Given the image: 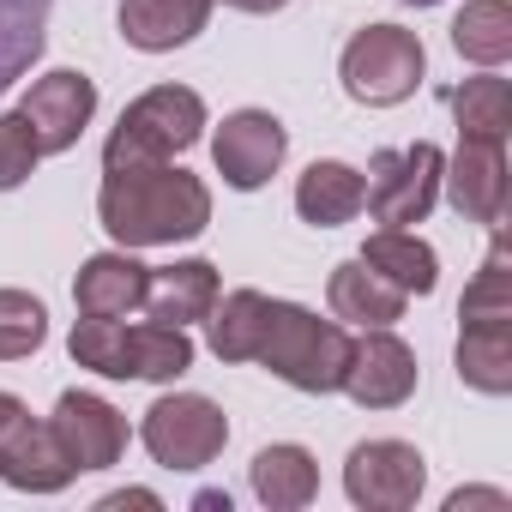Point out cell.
<instances>
[{
    "instance_id": "25",
    "label": "cell",
    "mask_w": 512,
    "mask_h": 512,
    "mask_svg": "<svg viewBox=\"0 0 512 512\" xmlns=\"http://www.w3.org/2000/svg\"><path fill=\"white\" fill-rule=\"evenodd\" d=\"M452 115H458V139H494L506 145L512 133V85L506 79H464L452 91Z\"/></svg>"
},
{
    "instance_id": "20",
    "label": "cell",
    "mask_w": 512,
    "mask_h": 512,
    "mask_svg": "<svg viewBox=\"0 0 512 512\" xmlns=\"http://www.w3.org/2000/svg\"><path fill=\"white\" fill-rule=\"evenodd\" d=\"M362 266H374L386 284H398L404 296H428L434 284H440V260H434V247L422 241V235H410V229H380V235H368V247L356 253Z\"/></svg>"
},
{
    "instance_id": "8",
    "label": "cell",
    "mask_w": 512,
    "mask_h": 512,
    "mask_svg": "<svg viewBox=\"0 0 512 512\" xmlns=\"http://www.w3.org/2000/svg\"><path fill=\"white\" fill-rule=\"evenodd\" d=\"M79 470L67 464L49 422H37L13 392H0V482L25 494H61Z\"/></svg>"
},
{
    "instance_id": "13",
    "label": "cell",
    "mask_w": 512,
    "mask_h": 512,
    "mask_svg": "<svg viewBox=\"0 0 512 512\" xmlns=\"http://www.w3.org/2000/svg\"><path fill=\"white\" fill-rule=\"evenodd\" d=\"M49 428H55V440H61L73 470H109L127 452V416L109 398H97V392H61Z\"/></svg>"
},
{
    "instance_id": "22",
    "label": "cell",
    "mask_w": 512,
    "mask_h": 512,
    "mask_svg": "<svg viewBox=\"0 0 512 512\" xmlns=\"http://www.w3.org/2000/svg\"><path fill=\"white\" fill-rule=\"evenodd\" d=\"M296 211L308 217V223H320V229H338V223H350L356 211H362V175L350 169V163H308L302 169V181H296Z\"/></svg>"
},
{
    "instance_id": "30",
    "label": "cell",
    "mask_w": 512,
    "mask_h": 512,
    "mask_svg": "<svg viewBox=\"0 0 512 512\" xmlns=\"http://www.w3.org/2000/svg\"><path fill=\"white\" fill-rule=\"evenodd\" d=\"M121 506H157V494H145V488H121V494L103 500V512H121Z\"/></svg>"
},
{
    "instance_id": "31",
    "label": "cell",
    "mask_w": 512,
    "mask_h": 512,
    "mask_svg": "<svg viewBox=\"0 0 512 512\" xmlns=\"http://www.w3.org/2000/svg\"><path fill=\"white\" fill-rule=\"evenodd\" d=\"M223 7H235V13H278V7H290V0H223Z\"/></svg>"
},
{
    "instance_id": "5",
    "label": "cell",
    "mask_w": 512,
    "mask_h": 512,
    "mask_svg": "<svg viewBox=\"0 0 512 512\" xmlns=\"http://www.w3.org/2000/svg\"><path fill=\"white\" fill-rule=\"evenodd\" d=\"M422 67H428V55H422L416 31H404V25H368L344 49V91L356 103H368V109H392V103H404L422 85Z\"/></svg>"
},
{
    "instance_id": "27",
    "label": "cell",
    "mask_w": 512,
    "mask_h": 512,
    "mask_svg": "<svg viewBox=\"0 0 512 512\" xmlns=\"http://www.w3.org/2000/svg\"><path fill=\"white\" fill-rule=\"evenodd\" d=\"M488 314H512V272H506V235H500V223H494V247H488L482 272L470 278V290L458 302V320H488Z\"/></svg>"
},
{
    "instance_id": "21",
    "label": "cell",
    "mask_w": 512,
    "mask_h": 512,
    "mask_svg": "<svg viewBox=\"0 0 512 512\" xmlns=\"http://www.w3.org/2000/svg\"><path fill=\"white\" fill-rule=\"evenodd\" d=\"M253 494H260L272 512H296L320 494V464L308 446H266L253 458Z\"/></svg>"
},
{
    "instance_id": "12",
    "label": "cell",
    "mask_w": 512,
    "mask_h": 512,
    "mask_svg": "<svg viewBox=\"0 0 512 512\" xmlns=\"http://www.w3.org/2000/svg\"><path fill=\"white\" fill-rule=\"evenodd\" d=\"M19 115L31 121V133H37L43 157L73 151V145H79V133H85V127H91V115H97V85H91L85 73H73V67H55V73H43V79L25 91Z\"/></svg>"
},
{
    "instance_id": "29",
    "label": "cell",
    "mask_w": 512,
    "mask_h": 512,
    "mask_svg": "<svg viewBox=\"0 0 512 512\" xmlns=\"http://www.w3.org/2000/svg\"><path fill=\"white\" fill-rule=\"evenodd\" d=\"M464 506H506V494H500V488H458V494L446 500V512H464Z\"/></svg>"
},
{
    "instance_id": "23",
    "label": "cell",
    "mask_w": 512,
    "mask_h": 512,
    "mask_svg": "<svg viewBox=\"0 0 512 512\" xmlns=\"http://www.w3.org/2000/svg\"><path fill=\"white\" fill-rule=\"evenodd\" d=\"M49 7L55 0H0V91H13L31 73V61L43 55Z\"/></svg>"
},
{
    "instance_id": "17",
    "label": "cell",
    "mask_w": 512,
    "mask_h": 512,
    "mask_svg": "<svg viewBox=\"0 0 512 512\" xmlns=\"http://www.w3.org/2000/svg\"><path fill=\"white\" fill-rule=\"evenodd\" d=\"M217 308V266L211 260H181V266H163L151 272L145 284V314L157 326H193Z\"/></svg>"
},
{
    "instance_id": "16",
    "label": "cell",
    "mask_w": 512,
    "mask_h": 512,
    "mask_svg": "<svg viewBox=\"0 0 512 512\" xmlns=\"http://www.w3.org/2000/svg\"><path fill=\"white\" fill-rule=\"evenodd\" d=\"M217 0H121V37L145 55H169L205 31Z\"/></svg>"
},
{
    "instance_id": "1",
    "label": "cell",
    "mask_w": 512,
    "mask_h": 512,
    "mask_svg": "<svg viewBox=\"0 0 512 512\" xmlns=\"http://www.w3.org/2000/svg\"><path fill=\"white\" fill-rule=\"evenodd\" d=\"M97 217L121 247H169L193 241L211 223V187L175 163H145V169H103Z\"/></svg>"
},
{
    "instance_id": "18",
    "label": "cell",
    "mask_w": 512,
    "mask_h": 512,
    "mask_svg": "<svg viewBox=\"0 0 512 512\" xmlns=\"http://www.w3.org/2000/svg\"><path fill=\"white\" fill-rule=\"evenodd\" d=\"M458 380L488 392V398L512 392V314L464 320V332H458Z\"/></svg>"
},
{
    "instance_id": "15",
    "label": "cell",
    "mask_w": 512,
    "mask_h": 512,
    "mask_svg": "<svg viewBox=\"0 0 512 512\" xmlns=\"http://www.w3.org/2000/svg\"><path fill=\"white\" fill-rule=\"evenodd\" d=\"M145 284H151V266H139L133 253H97V260L79 266L73 302L85 320H127L133 308H145Z\"/></svg>"
},
{
    "instance_id": "11",
    "label": "cell",
    "mask_w": 512,
    "mask_h": 512,
    "mask_svg": "<svg viewBox=\"0 0 512 512\" xmlns=\"http://www.w3.org/2000/svg\"><path fill=\"white\" fill-rule=\"evenodd\" d=\"M338 392H350L362 410H398L416 392V350L386 326H362V338H350V368Z\"/></svg>"
},
{
    "instance_id": "19",
    "label": "cell",
    "mask_w": 512,
    "mask_h": 512,
    "mask_svg": "<svg viewBox=\"0 0 512 512\" xmlns=\"http://www.w3.org/2000/svg\"><path fill=\"white\" fill-rule=\"evenodd\" d=\"M326 302H332V314L338 320H350V326H392V320H404V290L398 284H386L374 266H362V260H344L338 272H332V284H326Z\"/></svg>"
},
{
    "instance_id": "2",
    "label": "cell",
    "mask_w": 512,
    "mask_h": 512,
    "mask_svg": "<svg viewBox=\"0 0 512 512\" xmlns=\"http://www.w3.org/2000/svg\"><path fill=\"white\" fill-rule=\"evenodd\" d=\"M247 362L272 368L296 392H338L350 368V332L338 320H320L296 302L260 296V320H253V350Z\"/></svg>"
},
{
    "instance_id": "4",
    "label": "cell",
    "mask_w": 512,
    "mask_h": 512,
    "mask_svg": "<svg viewBox=\"0 0 512 512\" xmlns=\"http://www.w3.org/2000/svg\"><path fill=\"white\" fill-rule=\"evenodd\" d=\"M205 133V103L187 85H157L139 103L121 109L109 145H103V169H145V163H169L175 151H187Z\"/></svg>"
},
{
    "instance_id": "14",
    "label": "cell",
    "mask_w": 512,
    "mask_h": 512,
    "mask_svg": "<svg viewBox=\"0 0 512 512\" xmlns=\"http://www.w3.org/2000/svg\"><path fill=\"white\" fill-rule=\"evenodd\" d=\"M440 181L452 187V205L464 223H500L506 217V145L494 139H458L452 169H440Z\"/></svg>"
},
{
    "instance_id": "3",
    "label": "cell",
    "mask_w": 512,
    "mask_h": 512,
    "mask_svg": "<svg viewBox=\"0 0 512 512\" xmlns=\"http://www.w3.org/2000/svg\"><path fill=\"white\" fill-rule=\"evenodd\" d=\"M73 362L103 374V380H181L193 368V338L187 326H121V320H85L67 338Z\"/></svg>"
},
{
    "instance_id": "26",
    "label": "cell",
    "mask_w": 512,
    "mask_h": 512,
    "mask_svg": "<svg viewBox=\"0 0 512 512\" xmlns=\"http://www.w3.org/2000/svg\"><path fill=\"white\" fill-rule=\"evenodd\" d=\"M43 338H49V308L25 290H0V362L43 350Z\"/></svg>"
},
{
    "instance_id": "32",
    "label": "cell",
    "mask_w": 512,
    "mask_h": 512,
    "mask_svg": "<svg viewBox=\"0 0 512 512\" xmlns=\"http://www.w3.org/2000/svg\"><path fill=\"white\" fill-rule=\"evenodd\" d=\"M410 7H434V0H410Z\"/></svg>"
},
{
    "instance_id": "10",
    "label": "cell",
    "mask_w": 512,
    "mask_h": 512,
    "mask_svg": "<svg viewBox=\"0 0 512 512\" xmlns=\"http://www.w3.org/2000/svg\"><path fill=\"white\" fill-rule=\"evenodd\" d=\"M284 151H290V133H284V121L266 115V109H235V115H223V127H217V139H211L217 175H223L235 193L266 187V181L278 175Z\"/></svg>"
},
{
    "instance_id": "28",
    "label": "cell",
    "mask_w": 512,
    "mask_h": 512,
    "mask_svg": "<svg viewBox=\"0 0 512 512\" xmlns=\"http://www.w3.org/2000/svg\"><path fill=\"white\" fill-rule=\"evenodd\" d=\"M37 163H43V145H37L31 121H25L19 109H13V115H0V193L19 187Z\"/></svg>"
},
{
    "instance_id": "6",
    "label": "cell",
    "mask_w": 512,
    "mask_h": 512,
    "mask_svg": "<svg viewBox=\"0 0 512 512\" xmlns=\"http://www.w3.org/2000/svg\"><path fill=\"white\" fill-rule=\"evenodd\" d=\"M440 169L446 157L416 139L404 151H374L368 157V181H362V205L374 211L380 229H404V223H422L440 199Z\"/></svg>"
},
{
    "instance_id": "24",
    "label": "cell",
    "mask_w": 512,
    "mask_h": 512,
    "mask_svg": "<svg viewBox=\"0 0 512 512\" xmlns=\"http://www.w3.org/2000/svg\"><path fill=\"white\" fill-rule=\"evenodd\" d=\"M452 49L476 67H500L512 61V7L506 0H470L452 19Z\"/></svg>"
},
{
    "instance_id": "9",
    "label": "cell",
    "mask_w": 512,
    "mask_h": 512,
    "mask_svg": "<svg viewBox=\"0 0 512 512\" xmlns=\"http://www.w3.org/2000/svg\"><path fill=\"white\" fill-rule=\"evenodd\" d=\"M422 482H428V464H422V452L410 440H362L350 452V464H344V488L368 512H404V506H416Z\"/></svg>"
},
{
    "instance_id": "7",
    "label": "cell",
    "mask_w": 512,
    "mask_h": 512,
    "mask_svg": "<svg viewBox=\"0 0 512 512\" xmlns=\"http://www.w3.org/2000/svg\"><path fill=\"white\" fill-rule=\"evenodd\" d=\"M139 440L163 470H205L229 440V416L199 392H169L145 410Z\"/></svg>"
}]
</instances>
